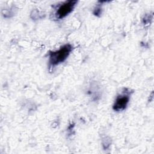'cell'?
<instances>
[{"mask_svg": "<svg viewBox=\"0 0 154 154\" xmlns=\"http://www.w3.org/2000/svg\"><path fill=\"white\" fill-rule=\"evenodd\" d=\"M72 49L73 47L70 44H66L57 51H50L49 53V67H53L63 63L69 56Z\"/></svg>", "mask_w": 154, "mask_h": 154, "instance_id": "cell-1", "label": "cell"}, {"mask_svg": "<svg viewBox=\"0 0 154 154\" xmlns=\"http://www.w3.org/2000/svg\"><path fill=\"white\" fill-rule=\"evenodd\" d=\"M132 91L128 88H124L121 93L116 97L112 106V109L115 111H122L126 108L130 99V96Z\"/></svg>", "mask_w": 154, "mask_h": 154, "instance_id": "cell-2", "label": "cell"}, {"mask_svg": "<svg viewBox=\"0 0 154 154\" xmlns=\"http://www.w3.org/2000/svg\"><path fill=\"white\" fill-rule=\"evenodd\" d=\"M77 4L76 0L66 1L58 5L55 13V16L57 19H62L69 14L74 9Z\"/></svg>", "mask_w": 154, "mask_h": 154, "instance_id": "cell-3", "label": "cell"}, {"mask_svg": "<svg viewBox=\"0 0 154 154\" xmlns=\"http://www.w3.org/2000/svg\"><path fill=\"white\" fill-rule=\"evenodd\" d=\"M153 17V14H146L144 16L143 18V22L144 24L146 25L148 24L150 22V21L152 20Z\"/></svg>", "mask_w": 154, "mask_h": 154, "instance_id": "cell-4", "label": "cell"}, {"mask_svg": "<svg viewBox=\"0 0 154 154\" xmlns=\"http://www.w3.org/2000/svg\"><path fill=\"white\" fill-rule=\"evenodd\" d=\"M101 11H102L101 7H100V5H99V6H97V7L95 8L93 13H94V15L98 16V15H99V14H101Z\"/></svg>", "mask_w": 154, "mask_h": 154, "instance_id": "cell-5", "label": "cell"}]
</instances>
